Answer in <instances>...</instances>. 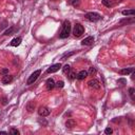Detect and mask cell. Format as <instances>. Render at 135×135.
Returning <instances> with one entry per match:
<instances>
[{
    "instance_id": "cell-1",
    "label": "cell",
    "mask_w": 135,
    "mask_h": 135,
    "mask_svg": "<svg viewBox=\"0 0 135 135\" xmlns=\"http://www.w3.org/2000/svg\"><path fill=\"white\" fill-rule=\"evenodd\" d=\"M70 32H71V23L70 21L66 20L63 22V25H62V30L60 32V35H59V37L61 39H65V38H68L70 35Z\"/></svg>"
},
{
    "instance_id": "cell-2",
    "label": "cell",
    "mask_w": 135,
    "mask_h": 135,
    "mask_svg": "<svg viewBox=\"0 0 135 135\" xmlns=\"http://www.w3.org/2000/svg\"><path fill=\"white\" fill-rule=\"evenodd\" d=\"M85 17H86L87 20H89V21H91V22H96V21H98L99 19L101 18V16L99 15L98 13L90 12V13H87V14H86Z\"/></svg>"
},
{
    "instance_id": "cell-3",
    "label": "cell",
    "mask_w": 135,
    "mask_h": 135,
    "mask_svg": "<svg viewBox=\"0 0 135 135\" xmlns=\"http://www.w3.org/2000/svg\"><path fill=\"white\" fill-rule=\"evenodd\" d=\"M83 32H85V29H83V26L80 24V23H76L74 26V30H73V34L75 37H80L81 35L83 34Z\"/></svg>"
},
{
    "instance_id": "cell-4",
    "label": "cell",
    "mask_w": 135,
    "mask_h": 135,
    "mask_svg": "<svg viewBox=\"0 0 135 135\" xmlns=\"http://www.w3.org/2000/svg\"><path fill=\"white\" fill-rule=\"evenodd\" d=\"M40 74H41V71H40V70L35 71V72H34V73H33V74H32L31 76H30V78L27 79L26 83H27V85H32V83H34L35 81L37 80V78L39 77V75H40Z\"/></svg>"
},
{
    "instance_id": "cell-5",
    "label": "cell",
    "mask_w": 135,
    "mask_h": 135,
    "mask_svg": "<svg viewBox=\"0 0 135 135\" xmlns=\"http://www.w3.org/2000/svg\"><path fill=\"white\" fill-rule=\"evenodd\" d=\"M88 85L91 89H94V90H97V89L100 88V83H99V81L97 79H92V80H90L88 82Z\"/></svg>"
},
{
    "instance_id": "cell-6",
    "label": "cell",
    "mask_w": 135,
    "mask_h": 135,
    "mask_svg": "<svg viewBox=\"0 0 135 135\" xmlns=\"http://www.w3.org/2000/svg\"><path fill=\"white\" fill-rule=\"evenodd\" d=\"M60 68H61V65H60V63H55V65L51 66V68H49V69L46 70V73H47V74H50V73H55V72H57V71L60 69Z\"/></svg>"
},
{
    "instance_id": "cell-7",
    "label": "cell",
    "mask_w": 135,
    "mask_h": 135,
    "mask_svg": "<svg viewBox=\"0 0 135 135\" xmlns=\"http://www.w3.org/2000/svg\"><path fill=\"white\" fill-rule=\"evenodd\" d=\"M38 114L40 115L42 117H45L47 115L50 114V110L46 108V107H40V108L38 109Z\"/></svg>"
},
{
    "instance_id": "cell-8",
    "label": "cell",
    "mask_w": 135,
    "mask_h": 135,
    "mask_svg": "<svg viewBox=\"0 0 135 135\" xmlns=\"http://www.w3.org/2000/svg\"><path fill=\"white\" fill-rule=\"evenodd\" d=\"M93 42H94V37H93V36H89V37L85 38V39H83V40L81 41V45H91Z\"/></svg>"
},
{
    "instance_id": "cell-9",
    "label": "cell",
    "mask_w": 135,
    "mask_h": 135,
    "mask_svg": "<svg viewBox=\"0 0 135 135\" xmlns=\"http://www.w3.org/2000/svg\"><path fill=\"white\" fill-rule=\"evenodd\" d=\"M13 79H14V77L12 76V75L6 74V75H4V76H3V78H2V83H4V85H9L10 82L13 81Z\"/></svg>"
},
{
    "instance_id": "cell-10",
    "label": "cell",
    "mask_w": 135,
    "mask_h": 135,
    "mask_svg": "<svg viewBox=\"0 0 135 135\" xmlns=\"http://www.w3.org/2000/svg\"><path fill=\"white\" fill-rule=\"evenodd\" d=\"M87 76H88V72L87 71H80L77 75H76V78L78 80H83V79H86Z\"/></svg>"
},
{
    "instance_id": "cell-11",
    "label": "cell",
    "mask_w": 135,
    "mask_h": 135,
    "mask_svg": "<svg viewBox=\"0 0 135 135\" xmlns=\"http://www.w3.org/2000/svg\"><path fill=\"white\" fill-rule=\"evenodd\" d=\"M45 85H46V89L47 90H52L54 87H55V82H54V79L53 78H49L46 80V82H45Z\"/></svg>"
},
{
    "instance_id": "cell-12",
    "label": "cell",
    "mask_w": 135,
    "mask_h": 135,
    "mask_svg": "<svg viewBox=\"0 0 135 135\" xmlns=\"http://www.w3.org/2000/svg\"><path fill=\"white\" fill-rule=\"evenodd\" d=\"M21 40L22 39L20 38V37H17V38H14L13 40H12L11 42H10V45H12V46H18L21 43Z\"/></svg>"
},
{
    "instance_id": "cell-13",
    "label": "cell",
    "mask_w": 135,
    "mask_h": 135,
    "mask_svg": "<svg viewBox=\"0 0 135 135\" xmlns=\"http://www.w3.org/2000/svg\"><path fill=\"white\" fill-rule=\"evenodd\" d=\"M75 126H76V121H75L74 119H69L66 122V127L68 129H72V128H74Z\"/></svg>"
},
{
    "instance_id": "cell-14",
    "label": "cell",
    "mask_w": 135,
    "mask_h": 135,
    "mask_svg": "<svg viewBox=\"0 0 135 135\" xmlns=\"http://www.w3.org/2000/svg\"><path fill=\"white\" fill-rule=\"evenodd\" d=\"M133 71H134L133 68H130V69H124V70L120 71V74H121V75H128V74H130V73H132Z\"/></svg>"
},
{
    "instance_id": "cell-15",
    "label": "cell",
    "mask_w": 135,
    "mask_h": 135,
    "mask_svg": "<svg viewBox=\"0 0 135 135\" xmlns=\"http://www.w3.org/2000/svg\"><path fill=\"white\" fill-rule=\"evenodd\" d=\"M135 11L134 10H127V11H122V15L124 16H129V15H134Z\"/></svg>"
},
{
    "instance_id": "cell-16",
    "label": "cell",
    "mask_w": 135,
    "mask_h": 135,
    "mask_svg": "<svg viewBox=\"0 0 135 135\" xmlns=\"http://www.w3.org/2000/svg\"><path fill=\"white\" fill-rule=\"evenodd\" d=\"M102 4L106 5L107 7H111L113 6V2L111 0H102Z\"/></svg>"
},
{
    "instance_id": "cell-17",
    "label": "cell",
    "mask_w": 135,
    "mask_h": 135,
    "mask_svg": "<svg viewBox=\"0 0 135 135\" xmlns=\"http://www.w3.org/2000/svg\"><path fill=\"white\" fill-rule=\"evenodd\" d=\"M96 69H95L94 67H91L90 69H89V71H88V75H90V76H93V75H95L96 74Z\"/></svg>"
},
{
    "instance_id": "cell-18",
    "label": "cell",
    "mask_w": 135,
    "mask_h": 135,
    "mask_svg": "<svg viewBox=\"0 0 135 135\" xmlns=\"http://www.w3.org/2000/svg\"><path fill=\"white\" fill-rule=\"evenodd\" d=\"M70 70H71V68H70L69 65H66L65 67L62 68V72L65 73V74H68V73H69V72H70Z\"/></svg>"
},
{
    "instance_id": "cell-19",
    "label": "cell",
    "mask_w": 135,
    "mask_h": 135,
    "mask_svg": "<svg viewBox=\"0 0 135 135\" xmlns=\"http://www.w3.org/2000/svg\"><path fill=\"white\" fill-rule=\"evenodd\" d=\"M68 76H69V79L73 80V79L76 78V73H75V72H69V73H68Z\"/></svg>"
},
{
    "instance_id": "cell-20",
    "label": "cell",
    "mask_w": 135,
    "mask_h": 135,
    "mask_svg": "<svg viewBox=\"0 0 135 135\" xmlns=\"http://www.w3.org/2000/svg\"><path fill=\"white\" fill-rule=\"evenodd\" d=\"M70 3L73 6H78L79 3H80V0H70Z\"/></svg>"
},
{
    "instance_id": "cell-21",
    "label": "cell",
    "mask_w": 135,
    "mask_h": 135,
    "mask_svg": "<svg viewBox=\"0 0 135 135\" xmlns=\"http://www.w3.org/2000/svg\"><path fill=\"white\" fill-rule=\"evenodd\" d=\"M55 87H57L58 89H61V88H63V87H65V82L63 81H58L57 83H55Z\"/></svg>"
},
{
    "instance_id": "cell-22",
    "label": "cell",
    "mask_w": 135,
    "mask_h": 135,
    "mask_svg": "<svg viewBox=\"0 0 135 135\" xmlns=\"http://www.w3.org/2000/svg\"><path fill=\"white\" fill-rule=\"evenodd\" d=\"M10 133L11 134H13V135H19V131L17 129H15V128H12L10 130Z\"/></svg>"
},
{
    "instance_id": "cell-23",
    "label": "cell",
    "mask_w": 135,
    "mask_h": 135,
    "mask_svg": "<svg viewBox=\"0 0 135 135\" xmlns=\"http://www.w3.org/2000/svg\"><path fill=\"white\" fill-rule=\"evenodd\" d=\"M73 54H74V52H70V53L65 54V55H63V56L61 57V60H66V58H67V57H70L71 55H73Z\"/></svg>"
},
{
    "instance_id": "cell-24",
    "label": "cell",
    "mask_w": 135,
    "mask_h": 135,
    "mask_svg": "<svg viewBox=\"0 0 135 135\" xmlns=\"http://www.w3.org/2000/svg\"><path fill=\"white\" fill-rule=\"evenodd\" d=\"M13 31H14V27H10L9 30H6L4 32V35H11L12 33H13Z\"/></svg>"
},
{
    "instance_id": "cell-25",
    "label": "cell",
    "mask_w": 135,
    "mask_h": 135,
    "mask_svg": "<svg viewBox=\"0 0 135 135\" xmlns=\"http://www.w3.org/2000/svg\"><path fill=\"white\" fill-rule=\"evenodd\" d=\"M112 132H113V130L111 129V128H107V129L105 130V133H106V134H112Z\"/></svg>"
},
{
    "instance_id": "cell-26",
    "label": "cell",
    "mask_w": 135,
    "mask_h": 135,
    "mask_svg": "<svg viewBox=\"0 0 135 135\" xmlns=\"http://www.w3.org/2000/svg\"><path fill=\"white\" fill-rule=\"evenodd\" d=\"M129 93H130V96L133 98V94H134V89H133V88H131V89L129 90Z\"/></svg>"
},
{
    "instance_id": "cell-27",
    "label": "cell",
    "mask_w": 135,
    "mask_h": 135,
    "mask_svg": "<svg viewBox=\"0 0 135 135\" xmlns=\"http://www.w3.org/2000/svg\"><path fill=\"white\" fill-rule=\"evenodd\" d=\"M1 73H2V74H4V75H6L7 73H9V70L4 69V70H2V71H1Z\"/></svg>"
},
{
    "instance_id": "cell-28",
    "label": "cell",
    "mask_w": 135,
    "mask_h": 135,
    "mask_svg": "<svg viewBox=\"0 0 135 135\" xmlns=\"http://www.w3.org/2000/svg\"><path fill=\"white\" fill-rule=\"evenodd\" d=\"M2 104H3V105H5V104H6V98H5V97H3V98H2Z\"/></svg>"
},
{
    "instance_id": "cell-29",
    "label": "cell",
    "mask_w": 135,
    "mask_h": 135,
    "mask_svg": "<svg viewBox=\"0 0 135 135\" xmlns=\"http://www.w3.org/2000/svg\"><path fill=\"white\" fill-rule=\"evenodd\" d=\"M0 134H7V133L4 132V131H0Z\"/></svg>"
},
{
    "instance_id": "cell-30",
    "label": "cell",
    "mask_w": 135,
    "mask_h": 135,
    "mask_svg": "<svg viewBox=\"0 0 135 135\" xmlns=\"http://www.w3.org/2000/svg\"><path fill=\"white\" fill-rule=\"evenodd\" d=\"M118 1H120V0H118Z\"/></svg>"
}]
</instances>
